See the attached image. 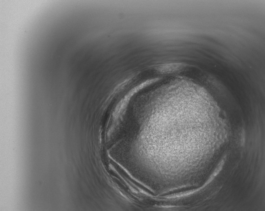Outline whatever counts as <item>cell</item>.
<instances>
[{"label": "cell", "instance_id": "cell-1", "mask_svg": "<svg viewBox=\"0 0 265 211\" xmlns=\"http://www.w3.org/2000/svg\"><path fill=\"white\" fill-rule=\"evenodd\" d=\"M224 160H222V161H221V162L219 164L217 167L216 168L215 170L214 171V173L212 174V176H211L210 178H209V181L207 182V183H210V182H212V180H213L214 178H215V177L219 174V172L222 169L224 164Z\"/></svg>", "mask_w": 265, "mask_h": 211}]
</instances>
